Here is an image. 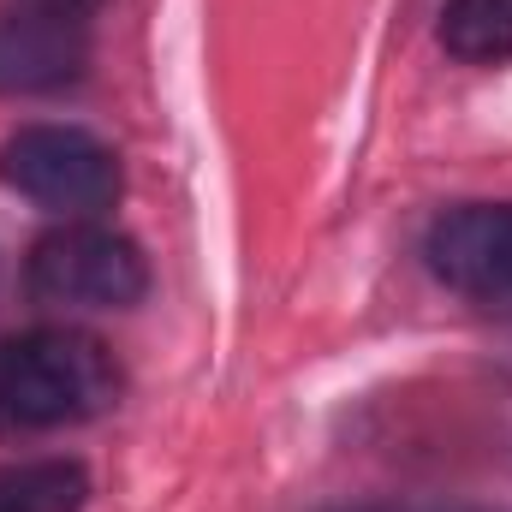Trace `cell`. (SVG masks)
I'll list each match as a JSON object with an SVG mask.
<instances>
[{
  "mask_svg": "<svg viewBox=\"0 0 512 512\" xmlns=\"http://www.w3.org/2000/svg\"><path fill=\"white\" fill-rule=\"evenodd\" d=\"M120 399V364L96 334L30 328L0 340V435H48L102 417Z\"/></svg>",
  "mask_w": 512,
  "mask_h": 512,
  "instance_id": "1",
  "label": "cell"
},
{
  "mask_svg": "<svg viewBox=\"0 0 512 512\" xmlns=\"http://www.w3.org/2000/svg\"><path fill=\"white\" fill-rule=\"evenodd\" d=\"M0 185L60 221H90L120 197V161L78 126H18L0 143Z\"/></svg>",
  "mask_w": 512,
  "mask_h": 512,
  "instance_id": "2",
  "label": "cell"
},
{
  "mask_svg": "<svg viewBox=\"0 0 512 512\" xmlns=\"http://www.w3.org/2000/svg\"><path fill=\"white\" fill-rule=\"evenodd\" d=\"M24 286L36 304L54 310H131L149 292V262L114 227L66 221L30 245Z\"/></svg>",
  "mask_w": 512,
  "mask_h": 512,
  "instance_id": "3",
  "label": "cell"
},
{
  "mask_svg": "<svg viewBox=\"0 0 512 512\" xmlns=\"http://www.w3.org/2000/svg\"><path fill=\"white\" fill-rule=\"evenodd\" d=\"M423 256L441 286L477 298V304H512V203H459L447 209Z\"/></svg>",
  "mask_w": 512,
  "mask_h": 512,
  "instance_id": "4",
  "label": "cell"
},
{
  "mask_svg": "<svg viewBox=\"0 0 512 512\" xmlns=\"http://www.w3.org/2000/svg\"><path fill=\"white\" fill-rule=\"evenodd\" d=\"M84 30L78 18H54L36 6L0 12V96H42L84 72Z\"/></svg>",
  "mask_w": 512,
  "mask_h": 512,
  "instance_id": "5",
  "label": "cell"
},
{
  "mask_svg": "<svg viewBox=\"0 0 512 512\" xmlns=\"http://www.w3.org/2000/svg\"><path fill=\"white\" fill-rule=\"evenodd\" d=\"M90 471L78 459H18L0 465V512H84Z\"/></svg>",
  "mask_w": 512,
  "mask_h": 512,
  "instance_id": "6",
  "label": "cell"
},
{
  "mask_svg": "<svg viewBox=\"0 0 512 512\" xmlns=\"http://www.w3.org/2000/svg\"><path fill=\"white\" fill-rule=\"evenodd\" d=\"M441 48L465 66L512 60V0H447L441 6Z\"/></svg>",
  "mask_w": 512,
  "mask_h": 512,
  "instance_id": "7",
  "label": "cell"
},
{
  "mask_svg": "<svg viewBox=\"0 0 512 512\" xmlns=\"http://www.w3.org/2000/svg\"><path fill=\"white\" fill-rule=\"evenodd\" d=\"M18 6H36V12H54V18H84V12H96L102 0H18Z\"/></svg>",
  "mask_w": 512,
  "mask_h": 512,
  "instance_id": "8",
  "label": "cell"
}]
</instances>
